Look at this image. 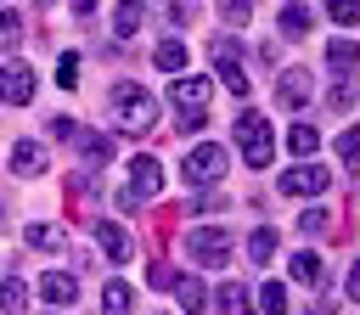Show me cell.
Instances as JSON below:
<instances>
[{"label":"cell","instance_id":"6da1fadb","mask_svg":"<svg viewBox=\"0 0 360 315\" xmlns=\"http://www.w3.org/2000/svg\"><path fill=\"white\" fill-rule=\"evenodd\" d=\"M208 79H197V73H180L174 84H169V107H174V124L180 129H202L208 124Z\"/></svg>","mask_w":360,"mask_h":315},{"label":"cell","instance_id":"7a4b0ae2","mask_svg":"<svg viewBox=\"0 0 360 315\" xmlns=\"http://www.w3.org/2000/svg\"><path fill=\"white\" fill-rule=\"evenodd\" d=\"M236 146L248 152L253 169H264V163H270V146H276V141H270V124H264L259 112H242V118H236Z\"/></svg>","mask_w":360,"mask_h":315},{"label":"cell","instance_id":"3957f363","mask_svg":"<svg viewBox=\"0 0 360 315\" xmlns=\"http://www.w3.org/2000/svg\"><path fill=\"white\" fill-rule=\"evenodd\" d=\"M112 107H118V124H124V129H135V135L152 129V96H146V90L118 84V90H112Z\"/></svg>","mask_w":360,"mask_h":315},{"label":"cell","instance_id":"277c9868","mask_svg":"<svg viewBox=\"0 0 360 315\" xmlns=\"http://www.w3.org/2000/svg\"><path fill=\"white\" fill-rule=\"evenodd\" d=\"M180 174L191 180V186H214L219 174H225V146H197V152H186V163H180Z\"/></svg>","mask_w":360,"mask_h":315},{"label":"cell","instance_id":"5b68a950","mask_svg":"<svg viewBox=\"0 0 360 315\" xmlns=\"http://www.w3.org/2000/svg\"><path fill=\"white\" fill-rule=\"evenodd\" d=\"M180 248H186L197 264H225V253H231V236H225V225H202V231H191Z\"/></svg>","mask_w":360,"mask_h":315},{"label":"cell","instance_id":"8992f818","mask_svg":"<svg viewBox=\"0 0 360 315\" xmlns=\"http://www.w3.org/2000/svg\"><path fill=\"white\" fill-rule=\"evenodd\" d=\"M0 101H11V107H28V101H34V68H22V62H6V68H0Z\"/></svg>","mask_w":360,"mask_h":315},{"label":"cell","instance_id":"52a82bcc","mask_svg":"<svg viewBox=\"0 0 360 315\" xmlns=\"http://www.w3.org/2000/svg\"><path fill=\"white\" fill-rule=\"evenodd\" d=\"M281 191H287V197L326 191V169H321V163H298V169H287V174H281Z\"/></svg>","mask_w":360,"mask_h":315},{"label":"cell","instance_id":"ba28073f","mask_svg":"<svg viewBox=\"0 0 360 315\" xmlns=\"http://www.w3.org/2000/svg\"><path fill=\"white\" fill-rule=\"evenodd\" d=\"M158 186H163L158 158H135V163H129V186H124V191H129V197H152Z\"/></svg>","mask_w":360,"mask_h":315},{"label":"cell","instance_id":"9c48e42d","mask_svg":"<svg viewBox=\"0 0 360 315\" xmlns=\"http://www.w3.org/2000/svg\"><path fill=\"white\" fill-rule=\"evenodd\" d=\"M309 90H315V73H304V68H292V73H287V79L276 84V101H281V107H298V101H304Z\"/></svg>","mask_w":360,"mask_h":315},{"label":"cell","instance_id":"30bf717a","mask_svg":"<svg viewBox=\"0 0 360 315\" xmlns=\"http://www.w3.org/2000/svg\"><path fill=\"white\" fill-rule=\"evenodd\" d=\"M96 242H101L107 259H129V236H124L112 219H96Z\"/></svg>","mask_w":360,"mask_h":315},{"label":"cell","instance_id":"8fae6325","mask_svg":"<svg viewBox=\"0 0 360 315\" xmlns=\"http://www.w3.org/2000/svg\"><path fill=\"white\" fill-rule=\"evenodd\" d=\"M39 292H45V304H73V298H79L73 276H56V270H51V276L39 281Z\"/></svg>","mask_w":360,"mask_h":315},{"label":"cell","instance_id":"7c38bea8","mask_svg":"<svg viewBox=\"0 0 360 315\" xmlns=\"http://www.w3.org/2000/svg\"><path fill=\"white\" fill-rule=\"evenodd\" d=\"M292 276H298L304 287H315V281L326 276V259H321V253H292Z\"/></svg>","mask_w":360,"mask_h":315},{"label":"cell","instance_id":"4fadbf2b","mask_svg":"<svg viewBox=\"0 0 360 315\" xmlns=\"http://www.w3.org/2000/svg\"><path fill=\"white\" fill-rule=\"evenodd\" d=\"M141 17H146V6H141V0H118V17H112V34H124V39H129V34L141 28Z\"/></svg>","mask_w":360,"mask_h":315},{"label":"cell","instance_id":"5bb4252c","mask_svg":"<svg viewBox=\"0 0 360 315\" xmlns=\"http://www.w3.org/2000/svg\"><path fill=\"white\" fill-rule=\"evenodd\" d=\"M158 68L180 79V73H186V45H180V39H163V45H158Z\"/></svg>","mask_w":360,"mask_h":315},{"label":"cell","instance_id":"9a60e30c","mask_svg":"<svg viewBox=\"0 0 360 315\" xmlns=\"http://www.w3.org/2000/svg\"><path fill=\"white\" fill-rule=\"evenodd\" d=\"M11 169H17V174H39V169H45V152H39L34 141H22V146L11 152Z\"/></svg>","mask_w":360,"mask_h":315},{"label":"cell","instance_id":"2e32d148","mask_svg":"<svg viewBox=\"0 0 360 315\" xmlns=\"http://www.w3.org/2000/svg\"><path fill=\"white\" fill-rule=\"evenodd\" d=\"M253 298H259V309H264V315H287V287H281V281H264Z\"/></svg>","mask_w":360,"mask_h":315},{"label":"cell","instance_id":"e0dca14e","mask_svg":"<svg viewBox=\"0 0 360 315\" xmlns=\"http://www.w3.org/2000/svg\"><path fill=\"white\" fill-rule=\"evenodd\" d=\"M214 298H219V315H248V287H236V281H225V287H219Z\"/></svg>","mask_w":360,"mask_h":315},{"label":"cell","instance_id":"ac0fdd59","mask_svg":"<svg viewBox=\"0 0 360 315\" xmlns=\"http://www.w3.org/2000/svg\"><path fill=\"white\" fill-rule=\"evenodd\" d=\"M270 253H276V231L259 225V231L248 236V259H253V264H270Z\"/></svg>","mask_w":360,"mask_h":315},{"label":"cell","instance_id":"d6986e66","mask_svg":"<svg viewBox=\"0 0 360 315\" xmlns=\"http://www.w3.org/2000/svg\"><path fill=\"white\" fill-rule=\"evenodd\" d=\"M0 304H6V315H22V309H28V287H22L17 276H6V287H0Z\"/></svg>","mask_w":360,"mask_h":315},{"label":"cell","instance_id":"ffe728a7","mask_svg":"<svg viewBox=\"0 0 360 315\" xmlns=\"http://www.w3.org/2000/svg\"><path fill=\"white\" fill-rule=\"evenodd\" d=\"M174 298H180V309H186V315H197V309H202V287H197L191 276H180V281H174Z\"/></svg>","mask_w":360,"mask_h":315},{"label":"cell","instance_id":"44dd1931","mask_svg":"<svg viewBox=\"0 0 360 315\" xmlns=\"http://www.w3.org/2000/svg\"><path fill=\"white\" fill-rule=\"evenodd\" d=\"M101 315H129V287H124V281H112V287L101 292Z\"/></svg>","mask_w":360,"mask_h":315},{"label":"cell","instance_id":"7402d4cb","mask_svg":"<svg viewBox=\"0 0 360 315\" xmlns=\"http://www.w3.org/2000/svg\"><path fill=\"white\" fill-rule=\"evenodd\" d=\"M281 34H292V39L309 34V11L304 6H281Z\"/></svg>","mask_w":360,"mask_h":315},{"label":"cell","instance_id":"603a6c76","mask_svg":"<svg viewBox=\"0 0 360 315\" xmlns=\"http://www.w3.org/2000/svg\"><path fill=\"white\" fill-rule=\"evenodd\" d=\"M354 56H360V45H354V39H349V34H343V39H332V45H326V62H332V68H349V62H354Z\"/></svg>","mask_w":360,"mask_h":315},{"label":"cell","instance_id":"cb8c5ba5","mask_svg":"<svg viewBox=\"0 0 360 315\" xmlns=\"http://www.w3.org/2000/svg\"><path fill=\"white\" fill-rule=\"evenodd\" d=\"M315 146H321V135H315V124H298V129H292V152H298V158H309Z\"/></svg>","mask_w":360,"mask_h":315},{"label":"cell","instance_id":"d4e9b609","mask_svg":"<svg viewBox=\"0 0 360 315\" xmlns=\"http://www.w3.org/2000/svg\"><path fill=\"white\" fill-rule=\"evenodd\" d=\"M79 152H84V158H90V169H96V163L107 158V135H90V129H84V135H79Z\"/></svg>","mask_w":360,"mask_h":315},{"label":"cell","instance_id":"484cf974","mask_svg":"<svg viewBox=\"0 0 360 315\" xmlns=\"http://www.w3.org/2000/svg\"><path fill=\"white\" fill-rule=\"evenodd\" d=\"M28 248H62V231L56 225H28Z\"/></svg>","mask_w":360,"mask_h":315},{"label":"cell","instance_id":"4316f807","mask_svg":"<svg viewBox=\"0 0 360 315\" xmlns=\"http://www.w3.org/2000/svg\"><path fill=\"white\" fill-rule=\"evenodd\" d=\"M326 11H332L343 28H354V17H360V0H326Z\"/></svg>","mask_w":360,"mask_h":315},{"label":"cell","instance_id":"83f0119b","mask_svg":"<svg viewBox=\"0 0 360 315\" xmlns=\"http://www.w3.org/2000/svg\"><path fill=\"white\" fill-rule=\"evenodd\" d=\"M219 17H225L231 28H242V22H248V0H219Z\"/></svg>","mask_w":360,"mask_h":315},{"label":"cell","instance_id":"f1b7e54d","mask_svg":"<svg viewBox=\"0 0 360 315\" xmlns=\"http://www.w3.org/2000/svg\"><path fill=\"white\" fill-rule=\"evenodd\" d=\"M22 39V22H17V11H0V45H17Z\"/></svg>","mask_w":360,"mask_h":315},{"label":"cell","instance_id":"f546056e","mask_svg":"<svg viewBox=\"0 0 360 315\" xmlns=\"http://www.w3.org/2000/svg\"><path fill=\"white\" fill-rule=\"evenodd\" d=\"M56 79H62V84H79V56H73V51L56 62Z\"/></svg>","mask_w":360,"mask_h":315},{"label":"cell","instance_id":"4dcf8cb0","mask_svg":"<svg viewBox=\"0 0 360 315\" xmlns=\"http://www.w3.org/2000/svg\"><path fill=\"white\" fill-rule=\"evenodd\" d=\"M354 146H360V141H354V129H343V135H338V158H343V163H354Z\"/></svg>","mask_w":360,"mask_h":315},{"label":"cell","instance_id":"1f68e13d","mask_svg":"<svg viewBox=\"0 0 360 315\" xmlns=\"http://www.w3.org/2000/svg\"><path fill=\"white\" fill-rule=\"evenodd\" d=\"M90 6H96V0H73V11H90Z\"/></svg>","mask_w":360,"mask_h":315},{"label":"cell","instance_id":"d6a6232c","mask_svg":"<svg viewBox=\"0 0 360 315\" xmlns=\"http://www.w3.org/2000/svg\"><path fill=\"white\" fill-rule=\"evenodd\" d=\"M309 315H332V309H309Z\"/></svg>","mask_w":360,"mask_h":315},{"label":"cell","instance_id":"836d02e7","mask_svg":"<svg viewBox=\"0 0 360 315\" xmlns=\"http://www.w3.org/2000/svg\"><path fill=\"white\" fill-rule=\"evenodd\" d=\"M39 6H51V0H39Z\"/></svg>","mask_w":360,"mask_h":315}]
</instances>
